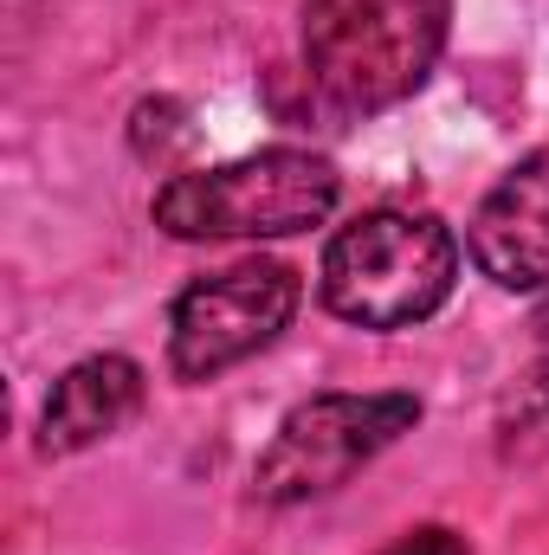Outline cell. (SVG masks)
Masks as SVG:
<instances>
[{"mask_svg": "<svg viewBox=\"0 0 549 555\" xmlns=\"http://www.w3.org/2000/svg\"><path fill=\"white\" fill-rule=\"evenodd\" d=\"M544 330H549V304H544Z\"/></svg>", "mask_w": 549, "mask_h": 555, "instance_id": "cell-9", "label": "cell"}, {"mask_svg": "<svg viewBox=\"0 0 549 555\" xmlns=\"http://www.w3.org/2000/svg\"><path fill=\"white\" fill-rule=\"evenodd\" d=\"M452 0H304V85L330 117L413 98L446 52Z\"/></svg>", "mask_w": 549, "mask_h": 555, "instance_id": "cell-1", "label": "cell"}, {"mask_svg": "<svg viewBox=\"0 0 549 555\" xmlns=\"http://www.w3.org/2000/svg\"><path fill=\"white\" fill-rule=\"evenodd\" d=\"M343 175L310 149H259L240 162L188 168L155 188L149 220L168 240H291L336 214Z\"/></svg>", "mask_w": 549, "mask_h": 555, "instance_id": "cell-2", "label": "cell"}, {"mask_svg": "<svg viewBox=\"0 0 549 555\" xmlns=\"http://www.w3.org/2000/svg\"><path fill=\"white\" fill-rule=\"evenodd\" d=\"M388 555H472V550H465L459 530H446V524H420V530H408Z\"/></svg>", "mask_w": 549, "mask_h": 555, "instance_id": "cell-8", "label": "cell"}, {"mask_svg": "<svg viewBox=\"0 0 549 555\" xmlns=\"http://www.w3.org/2000/svg\"><path fill=\"white\" fill-rule=\"evenodd\" d=\"M420 401L413 395H310L278 420L272 446L253 465L259 504H310L349 485L375 452H388L401 433H413Z\"/></svg>", "mask_w": 549, "mask_h": 555, "instance_id": "cell-4", "label": "cell"}, {"mask_svg": "<svg viewBox=\"0 0 549 555\" xmlns=\"http://www.w3.org/2000/svg\"><path fill=\"white\" fill-rule=\"evenodd\" d=\"M142 408V369L130 356H85L72 362L39 414V452L46 459H72L104 446L111 433H124Z\"/></svg>", "mask_w": 549, "mask_h": 555, "instance_id": "cell-7", "label": "cell"}, {"mask_svg": "<svg viewBox=\"0 0 549 555\" xmlns=\"http://www.w3.org/2000/svg\"><path fill=\"white\" fill-rule=\"evenodd\" d=\"M304 284L278 259H240L227 272L194 278L168 310V362L181 382H214L278 343V330L297 317Z\"/></svg>", "mask_w": 549, "mask_h": 555, "instance_id": "cell-5", "label": "cell"}, {"mask_svg": "<svg viewBox=\"0 0 549 555\" xmlns=\"http://www.w3.org/2000/svg\"><path fill=\"white\" fill-rule=\"evenodd\" d=\"M465 253L498 291H549V149L498 175L465 227Z\"/></svg>", "mask_w": 549, "mask_h": 555, "instance_id": "cell-6", "label": "cell"}, {"mask_svg": "<svg viewBox=\"0 0 549 555\" xmlns=\"http://www.w3.org/2000/svg\"><path fill=\"white\" fill-rule=\"evenodd\" d=\"M323 304L356 330H413L459 284V240L408 207H375L323 246Z\"/></svg>", "mask_w": 549, "mask_h": 555, "instance_id": "cell-3", "label": "cell"}]
</instances>
